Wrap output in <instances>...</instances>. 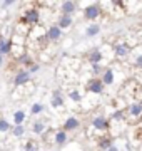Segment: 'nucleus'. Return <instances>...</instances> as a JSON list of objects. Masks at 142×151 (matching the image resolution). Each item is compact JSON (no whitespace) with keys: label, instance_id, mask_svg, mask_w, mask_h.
Instances as JSON below:
<instances>
[{"label":"nucleus","instance_id":"obj_1","mask_svg":"<svg viewBox=\"0 0 142 151\" xmlns=\"http://www.w3.org/2000/svg\"><path fill=\"white\" fill-rule=\"evenodd\" d=\"M22 24H25L27 27H37L38 22H40V10L35 9V7H30L27 10H23V15H22Z\"/></svg>","mask_w":142,"mask_h":151},{"label":"nucleus","instance_id":"obj_2","mask_svg":"<svg viewBox=\"0 0 142 151\" xmlns=\"http://www.w3.org/2000/svg\"><path fill=\"white\" fill-rule=\"evenodd\" d=\"M100 15H102V5L100 4H90L84 9V19L92 22V24H95V20Z\"/></svg>","mask_w":142,"mask_h":151},{"label":"nucleus","instance_id":"obj_3","mask_svg":"<svg viewBox=\"0 0 142 151\" xmlns=\"http://www.w3.org/2000/svg\"><path fill=\"white\" fill-rule=\"evenodd\" d=\"M104 89H105V84L102 82L100 77H90L87 81V91L90 92V94L100 96V94H104Z\"/></svg>","mask_w":142,"mask_h":151},{"label":"nucleus","instance_id":"obj_4","mask_svg":"<svg viewBox=\"0 0 142 151\" xmlns=\"http://www.w3.org/2000/svg\"><path fill=\"white\" fill-rule=\"evenodd\" d=\"M110 123H112V119L105 118V116H94L92 121H90V124H92L94 129L102 131V133L110 129Z\"/></svg>","mask_w":142,"mask_h":151},{"label":"nucleus","instance_id":"obj_5","mask_svg":"<svg viewBox=\"0 0 142 151\" xmlns=\"http://www.w3.org/2000/svg\"><path fill=\"white\" fill-rule=\"evenodd\" d=\"M62 35H64V30L57 24H52V25L47 27V32H45L47 40H50V42H59L60 39H62Z\"/></svg>","mask_w":142,"mask_h":151},{"label":"nucleus","instance_id":"obj_6","mask_svg":"<svg viewBox=\"0 0 142 151\" xmlns=\"http://www.w3.org/2000/svg\"><path fill=\"white\" fill-rule=\"evenodd\" d=\"M112 50H114V55L117 57V59H126V57H129V54L132 52L131 45H129V44H126V42L115 44Z\"/></svg>","mask_w":142,"mask_h":151},{"label":"nucleus","instance_id":"obj_7","mask_svg":"<svg viewBox=\"0 0 142 151\" xmlns=\"http://www.w3.org/2000/svg\"><path fill=\"white\" fill-rule=\"evenodd\" d=\"M28 82H30V72H28L27 69L17 70L15 77H13V84H15L17 87H23L25 84H28Z\"/></svg>","mask_w":142,"mask_h":151},{"label":"nucleus","instance_id":"obj_8","mask_svg":"<svg viewBox=\"0 0 142 151\" xmlns=\"http://www.w3.org/2000/svg\"><path fill=\"white\" fill-rule=\"evenodd\" d=\"M64 104H65V97H64L62 91H60V89H55V91H52L50 106H52L54 109H60V108H64Z\"/></svg>","mask_w":142,"mask_h":151},{"label":"nucleus","instance_id":"obj_9","mask_svg":"<svg viewBox=\"0 0 142 151\" xmlns=\"http://www.w3.org/2000/svg\"><path fill=\"white\" fill-rule=\"evenodd\" d=\"M87 60H89V64L94 65V64H100L102 60H104V52L100 50V49H90L87 52Z\"/></svg>","mask_w":142,"mask_h":151},{"label":"nucleus","instance_id":"obj_10","mask_svg":"<svg viewBox=\"0 0 142 151\" xmlns=\"http://www.w3.org/2000/svg\"><path fill=\"white\" fill-rule=\"evenodd\" d=\"M80 128V119L75 118V116H69V118L64 121L62 124V129L65 131V133H70V131H75Z\"/></svg>","mask_w":142,"mask_h":151},{"label":"nucleus","instance_id":"obj_11","mask_svg":"<svg viewBox=\"0 0 142 151\" xmlns=\"http://www.w3.org/2000/svg\"><path fill=\"white\" fill-rule=\"evenodd\" d=\"M79 4L77 2H72V0H65L60 4V15H74L77 10Z\"/></svg>","mask_w":142,"mask_h":151},{"label":"nucleus","instance_id":"obj_12","mask_svg":"<svg viewBox=\"0 0 142 151\" xmlns=\"http://www.w3.org/2000/svg\"><path fill=\"white\" fill-rule=\"evenodd\" d=\"M13 50V40L10 37H0V55H9Z\"/></svg>","mask_w":142,"mask_h":151},{"label":"nucleus","instance_id":"obj_13","mask_svg":"<svg viewBox=\"0 0 142 151\" xmlns=\"http://www.w3.org/2000/svg\"><path fill=\"white\" fill-rule=\"evenodd\" d=\"M126 109H127V114H129L131 118H142V106H141V103H131Z\"/></svg>","mask_w":142,"mask_h":151},{"label":"nucleus","instance_id":"obj_14","mask_svg":"<svg viewBox=\"0 0 142 151\" xmlns=\"http://www.w3.org/2000/svg\"><path fill=\"white\" fill-rule=\"evenodd\" d=\"M57 25H59L62 30H67L74 25V17L72 15H59V20H57Z\"/></svg>","mask_w":142,"mask_h":151},{"label":"nucleus","instance_id":"obj_15","mask_svg":"<svg viewBox=\"0 0 142 151\" xmlns=\"http://www.w3.org/2000/svg\"><path fill=\"white\" fill-rule=\"evenodd\" d=\"M102 82H104L105 86H112L114 84V81H115V74H114V69L112 67H105V70H104V74H102Z\"/></svg>","mask_w":142,"mask_h":151},{"label":"nucleus","instance_id":"obj_16","mask_svg":"<svg viewBox=\"0 0 142 151\" xmlns=\"http://www.w3.org/2000/svg\"><path fill=\"white\" fill-rule=\"evenodd\" d=\"M67 139H69V136H67V133L64 129H59L54 133V143L57 146H64L67 143Z\"/></svg>","mask_w":142,"mask_h":151},{"label":"nucleus","instance_id":"obj_17","mask_svg":"<svg viewBox=\"0 0 142 151\" xmlns=\"http://www.w3.org/2000/svg\"><path fill=\"white\" fill-rule=\"evenodd\" d=\"M99 34H100V25L99 24H89L85 27V37L87 39H94Z\"/></svg>","mask_w":142,"mask_h":151},{"label":"nucleus","instance_id":"obj_18","mask_svg":"<svg viewBox=\"0 0 142 151\" xmlns=\"http://www.w3.org/2000/svg\"><path fill=\"white\" fill-rule=\"evenodd\" d=\"M25 118H27V114H25V111H23V109H18V111H15V113H13V116H12L13 126H23V121H25Z\"/></svg>","mask_w":142,"mask_h":151},{"label":"nucleus","instance_id":"obj_19","mask_svg":"<svg viewBox=\"0 0 142 151\" xmlns=\"http://www.w3.org/2000/svg\"><path fill=\"white\" fill-rule=\"evenodd\" d=\"M126 114H127V109L126 108H119V109H115L114 113L110 114V119L115 121V123H122V121L126 119Z\"/></svg>","mask_w":142,"mask_h":151},{"label":"nucleus","instance_id":"obj_20","mask_svg":"<svg viewBox=\"0 0 142 151\" xmlns=\"http://www.w3.org/2000/svg\"><path fill=\"white\" fill-rule=\"evenodd\" d=\"M32 131H33V134H37V136L44 134L45 133V123L42 119H35L33 124H32Z\"/></svg>","mask_w":142,"mask_h":151},{"label":"nucleus","instance_id":"obj_21","mask_svg":"<svg viewBox=\"0 0 142 151\" xmlns=\"http://www.w3.org/2000/svg\"><path fill=\"white\" fill-rule=\"evenodd\" d=\"M97 146H99V150L107 151L110 146H114V141H112V138H110V136H105V138H100V139H99Z\"/></svg>","mask_w":142,"mask_h":151},{"label":"nucleus","instance_id":"obj_22","mask_svg":"<svg viewBox=\"0 0 142 151\" xmlns=\"http://www.w3.org/2000/svg\"><path fill=\"white\" fill-rule=\"evenodd\" d=\"M67 97H69L70 101H74V103H82L84 94L79 91V89H70V91L67 92Z\"/></svg>","mask_w":142,"mask_h":151},{"label":"nucleus","instance_id":"obj_23","mask_svg":"<svg viewBox=\"0 0 142 151\" xmlns=\"http://www.w3.org/2000/svg\"><path fill=\"white\" fill-rule=\"evenodd\" d=\"M104 70H105V67H102L100 64H94V65H90V72H92V77H102Z\"/></svg>","mask_w":142,"mask_h":151},{"label":"nucleus","instance_id":"obj_24","mask_svg":"<svg viewBox=\"0 0 142 151\" xmlns=\"http://www.w3.org/2000/svg\"><path fill=\"white\" fill-rule=\"evenodd\" d=\"M12 126L10 123H9V119H4V118H0V133H9V131H12Z\"/></svg>","mask_w":142,"mask_h":151},{"label":"nucleus","instance_id":"obj_25","mask_svg":"<svg viewBox=\"0 0 142 151\" xmlns=\"http://www.w3.org/2000/svg\"><path fill=\"white\" fill-rule=\"evenodd\" d=\"M10 133H12L13 138H23V136H25V128H23V126H13Z\"/></svg>","mask_w":142,"mask_h":151},{"label":"nucleus","instance_id":"obj_26","mask_svg":"<svg viewBox=\"0 0 142 151\" xmlns=\"http://www.w3.org/2000/svg\"><path fill=\"white\" fill-rule=\"evenodd\" d=\"M44 109H45V106H44L42 103H33L32 108H30V113H32L33 116H37V114L44 113Z\"/></svg>","mask_w":142,"mask_h":151},{"label":"nucleus","instance_id":"obj_27","mask_svg":"<svg viewBox=\"0 0 142 151\" xmlns=\"http://www.w3.org/2000/svg\"><path fill=\"white\" fill-rule=\"evenodd\" d=\"M18 62L22 65H32L33 62H32V59H30V54L28 52H25V54H22L20 57H18Z\"/></svg>","mask_w":142,"mask_h":151},{"label":"nucleus","instance_id":"obj_28","mask_svg":"<svg viewBox=\"0 0 142 151\" xmlns=\"http://www.w3.org/2000/svg\"><path fill=\"white\" fill-rule=\"evenodd\" d=\"M134 67L136 69H142V52L136 54V57H134Z\"/></svg>","mask_w":142,"mask_h":151},{"label":"nucleus","instance_id":"obj_29","mask_svg":"<svg viewBox=\"0 0 142 151\" xmlns=\"http://www.w3.org/2000/svg\"><path fill=\"white\" fill-rule=\"evenodd\" d=\"M23 151H37V145L33 141H27L25 146H23Z\"/></svg>","mask_w":142,"mask_h":151},{"label":"nucleus","instance_id":"obj_30","mask_svg":"<svg viewBox=\"0 0 142 151\" xmlns=\"http://www.w3.org/2000/svg\"><path fill=\"white\" fill-rule=\"evenodd\" d=\"M38 70H40V64H38V62H33V64L28 67V72H30V74H33V72H38Z\"/></svg>","mask_w":142,"mask_h":151},{"label":"nucleus","instance_id":"obj_31","mask_svg":"<svg viewBox=\"0 0 142 151\" xmlns=\"http://www.w3.org/2000/svg\"><path fill=\"white\" fill-rule=\"evenodd\" d=\"M13 4H15L13 0H5V2H2V7H4V9H7V7H12Z\"/></svg>","mask_w":142,"mask_h":151},{"label":"nucleus","instance_id":"obj_32","mask_svg":"<svg viewBox=\"0 0 142 151\" xmlns=\"http://www.w3.org/2000/svg\"><path fill=\"white\" fill-rule=\"evenodd\" d=\"M107 151H120V150H119V146H115V145H114V146H110Z\"/></svg>","mask_w":142,"mask_h":151},{"label":"nucleus","instance_id":"obj_33","mask_svg":"<svg viewBox=\"0 0 142 151\" xmlns=\"http://www.w3.org/2000/svg\"><path fill=\"white\" fill-rule=\"evenodd\" d=\"M4 64H5V57L0 55V67H4Z\"/></svg>","mask_w":142,"mask_h":151},{"label":"nucleus","instance_id":"obj_34","mask_svg":"<svg viewBox=\"0 0 142 151\" xmlns=\"http://www.w3.org/2000/svg\"><path fill=\"white\" fill-rule=\"evenodd\" d=\"M139 103H141V106H142V99H141V101H139Z\"/></svg>","mask_w":142,"mask_h":151},{"label":"nucleus","instance_id":"obj_35","mask_svg":"<svg viewBox=\"0 0 142 151\" xmlns=\"http://www.w3.org/2000/svg\"><path fill=\"white\" fill-rule=\"evenodd\" d=\"M0 151H2V150H0Z\"/></svg>","mask_w":142,"mask_h":151}]
</instances>
